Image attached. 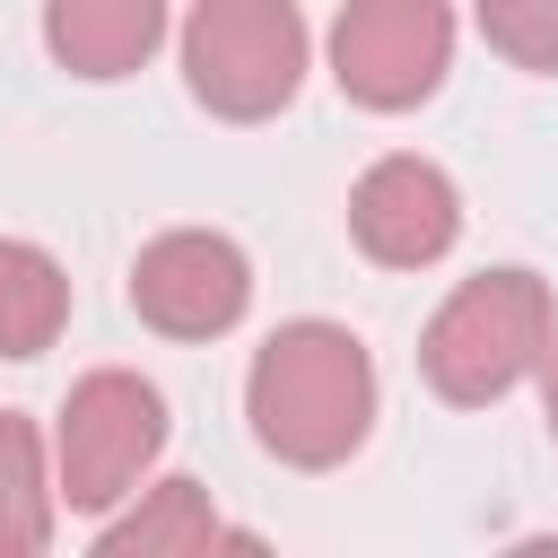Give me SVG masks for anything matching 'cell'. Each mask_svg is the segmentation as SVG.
Here are the masks:
<instances>
[{
    "mask_svg": "<svg viewBox=\"0 0 558 558\" xmlns=\"http://www.w3.org/2000/svg\"><path fill=\"white\" fill-rule=\"evenodd\" d=\"M244 410L253 436L296 462V471H331L357 453L366 418H375V366L357 349V331L340 323H288L262 340L253 375H244Z\"/></svg>",
    "mask_w": 558,
    "mask_h": 558,
    "instance_id": "cell-1",
    "label": "cell"
},
{
    "mask_svg": "<svg viewBox=\"0 0 558 558\" xmlns=\"http://www.w3.org/2000/svg\"><path fill=\"white\" fill-rule=\"evenodd\" d=\"M541 349H549V288L532 270H480L436 305V323L418 340V366L445 401L480 410V401L514 392L541 366Z\"/></svg>",
    "mask_w": 558,
    "mask_h": 558,
    "instance_id": "cell-2",
    "label": "cell"
},
{
    "mask_svg": "<svg viewBox=\"0 0 558 558\" xmlns=\"http://www.w3.org/2000/svg\"><path fill=\"white\" fill-rule=\"evenodd\" d=\"M183 78L209 113L262 122L305 78V17L296 0H192L183 17Z\"/></svg>",
    "mask_w": 558,
    "mask_h": 558,
    "instance_id": "cell-3",
    "label": "cell"
},
{
    "mask_svg": "<svg viewBox=\"0 0 558 558\" xmlns=\"http://www.w3.org/2000/svg\"><path fill=\"white\" fill-rule=\"evenodd\" d=\"M157 445H166V401L140 375L96 366L61 401V497L78 514H105L113 497H131V480L157 462Z\"/></svg>",
    "mask_w": 558,
    "mask_h": 558,
    "instance_id": "cell-4",
    "label": "cell"
},
{
    "mask_svg": "<svg viewBox=\"0 0 558 558\" xmlns=\"http://www.w3.org/2000/svg\"><path fill=\"white\" fill-rule=\"evenodd\" d=\"M453 61V9L445 0H349L331 17V78L340 96L401 113L418 96H436Z\"/></svg>",
    "mask_w": 558,
    "mask_h": 558,
    "instance_id": "cell-5",
    "label": "cell"
},
{
    "mask_svg": "<svg viewBox=\"0 0 558 558\" xmlns=\"http://www.w3.org/2000/svg\"><path fill=\"white\" fill-rule=\"evenodd\" d=\"M244 296H253V270H244V253H235L227 235H209V227H174V235H157V244L131 262V305H140V323H157L166 340H209V331H227V323L244 314Z\"/></svg>",
    "mask_w": 558,
    "mask_h": 558,
    "instance_id": "cell-6",
    "label": "cell"
},
{
    "mask_svg": "<svg viewBox=\"0 0 558 558\" xmlns=\"http://www.w3.org/2000/svg\"><path fill=\"white\" fill-rule=\"evenodd\" d=\"M349 235H357L375 262L418 270V262H436V253L462 235V201H453L445 166H427V157H384V166H366L357 192H349Z\"/></svg>",
    "mask_w": 558,
    "mask_h": 558,
    "instance_id": "cell-7",
    "label": "cell"
},
{
    "mask_svg": "<svg viewBox=\"0 0 558 558\" xmlns=\"http://www.w3.org/2000/svg\"><path fill=\"white\" fill-rule=\"evenodd\" d=\"M166 0H44V44L78 78H122L157 52Z\"/></svg>",
    "mask_w": 558,
    "mask_h": 558,
    "instance_id": "cell-8",
    "label": "cell"
},
{
    "mask_svg": "<svg viewBox=\"0 0 558 558\" xmlns=\"http://www.w3.org/2000/svg\"><path fill=\"white\" fill-rule=\"evenodd\" d=\"M70 323V279L44 244H17L0 235V357H35L52 349Z\"/></svg>",
    "mask_w": 558,
    "mask_h": 558,
    "instance_id": "cell-9",
    "label": "cell"
},
{
    "mask_svg": "<svg viewBox=\"0 0 558 558\" xmlns=\"http://www.w3.org/2000/svg\"><path fill=\"white\" fill-rule=\"evenodd\" d=\"M209 541H227V532H218V514H209V488H201V480H166L140 514H122V523H105V532H96V549H105V558H131V549H140V558H157V549H209Z\"/></svg>",
    "mask_w": 558,
    "mask_h": 558,
    "instance_id": "cell-10",
    "label": "cell"
},
{
    "mask_svg": "<svg viewBox=\"0 0 558 558\" xmlns=\"http://www.w3.org/2000/svg\"><path fill=\"white\" fill-rule=\"evenodd\" d=\"M52 541V497H44V453L17 410H0V558H35Z\"/></svg>",
    "mask_w": 558,
    "mask_h": 558,
    "instance_id": "cell-11",
    "label": "cell"
},
{
    "mask_svg": "<svg viewBox=\"0 0 558 558\" xmlns=\"http://www.w3.org/2000/svg\"><path fill=\"white\" fill-rule=\"evenodd\" d=\"M480 35L514 70H558V0H480Z\"/></svg>",
    "mask_w": 558,
    "mask_h": 558,
    "instance_id": "cell-12",
    "label": "cell"
},
{
    "mask_svg": "<svg viewBox=\"0 0 558 558\" xmlns=\"http://www.w3.org/2000/svg\"><path fill=\"white\" fill-rule=\"evenodd\" d=\"M541 410H549V436H558V340L541 349Z\"/></svg>",
    "mask_w": 558,
    "mask_h": 558,
    "instance_id": "cell-13",
    "label": "cell"
}]
</instances>
